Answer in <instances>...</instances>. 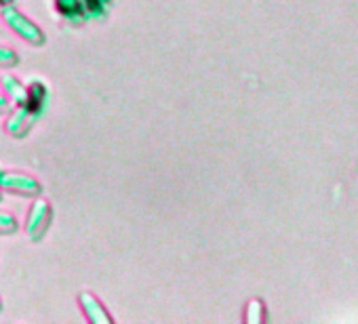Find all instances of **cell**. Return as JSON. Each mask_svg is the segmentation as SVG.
Here are the masks:
<instances>
[{"label": "cell", "instance_id": "cell-11", "mask_svg": "<svg viewBox=\"0 0 358 324\" xmlns=\"http://www.w3.org/2000/svg\"><path fill=\"white\" fill-rule=\"evenodd\" d=\"M17 230H20V223H17V219H15L11 213L0 211V234L7 236V234H15Z\"/></svg>", "mask_w": 358, "mask_h": 324}, {"label": "cell", "instance_id": "cell-2", "mask_svg": "<svg viewBox=\"0 0 358 324\" xmlns=\"http://www.w3.org/2000/svg\"><path fill=\"white\" fill-rule=\"evenodd\" d=\"M53 223V207L47 200H36L26 217V232L32 242H41Z\"/></svg>", "mask_w": 358, "mask_h": 324}, {"label": "cell", "instance_id": "cell-1", "mask_svg": "<svg viewBox=\"0 0 358 324\" xmlns=\"http://www.w3.org/2000/svg\"><path fill=\"white\" fill-rule=\"evenodd\" d=\"M3 20H5V24H7L20 38H24L26 43L34 45V47H43V45L47 43L45 32H43L30 17H26L17 7H13V5L3 7Z\"/></svg>", "mask_w": 358, "mask_h": 324}, {"label": "cell", "instance_id": "cell-7", "mask_svg": "<svg viewBox=\"0 0 358 324\" xmlns=\"http://www.w3.org/2000/svg\"><path fill=\"white\" fill-rule=\"evenodd\" d=\"M3 82V89H5V95L11 99V103L15 105H26V99H28V87L13 74H5L0 78Z\"/></svg>", "mask_w": 358, "mask_h": 324}, {"label": "cell", "instance_id": "cell-5", "mask_svg": "<svg viewBox=\"0 0 358 324\" xmlns=\"http://www.w3.org/2000/svg\"><path fill=\"white\" fill-rule=\"evenodd\" d=\"M36 120H38V118H36L26 105H17V108L9 114V118H7V131H9V135H13L15 139H24V137L32 131V126H34Z\"/></svg>", "mask_w": 358, "mask_h": 324}, {"label": "cell", "instance_id": "cell-4", "mask_svg": "<svg viewBox=\"0 0 358 324\" xmlns=\"http://www.w3.org/2000/svg\"><path fill=\"white\" fill-rule=\"evenodd\" d=\"M26 87H28L26 108H28L36 118H41V116L47 112V105H49V97H51L49 87H47L43 80H38V78H32Z\"/></svg>", "mask_w": 358, "mask_h": 324}, {"label": "cell", "instance_id": "cell-15", "mask_svg": "<svg viewBox=\"0 0 358 324\" xmlns=\"http://www.w3.org/2000/svg\"><path fill=\"white\" fill-rule=\"evenodd\" d=\"M0 198H3V190H0Z\"/></svg>", "mask_w": 358, "mask_h": 324}, {"label": "cell", "instance_id": "cell-16", "mask_svg": "<svg viewBox=\"0 0 358 324\" xmlns=\"http://www.w3.org/2000/svg\"><path fill=\"white\" fill-rule=\"evenodd\" d=\"M0 309H3V301H0Z\"/></svg>", "mask_w": 358, "mask_h": 324}, {"label": "cell", "instance_id": "cell-14", "mask_svg": "<svg viewBox=\"0 0 358 324\" xmlns=\"http://www.w3.org/2000/svg\"><path fill=\"white\" fill-rule=\"evenodd\" d=\"M15 3V0H0V9H3V7H9V5H13Z\"/></svg>", "mask_w": 358, "mask_h": 324}, {"label": "cell", "instance_id": "cell-9", "mask_svg": "<svg viewBox=\"0 0 358 324\" xmlns=\"http://www.w3.org/2000/svg\"><path fill=\"white\" fill-rule=\"evenodd\" d=\"M80 3H83L87 22L89 20H103L112 7V0H80Z\"/></svg>", "mask_w": 358, "mask_h": 324}, {"label": "cell", "instance_id": "cell-10", "mask_svg": "<svg viewBox=\"0 0 358 324\" xmlns=\"http://www.w3.org/2000/svg\"><path fill=\"white\" fill-rule=\"evenodd\" d=\"M245 320L249 324H259L266 320V314H264V303L259 299H251L249 305H247V314H245Z\"/></svg>", "mask_w": 358, "mask_h": 324}, {"label": "cell", "instance_id": "cell-6", "mask_svg": "<svg viewBox=\"0 0 358 324\" xmlns=\"http://www.w3.org/2000/svg\"><path fill=\"white\" fill-rule=\"evenodd\" d=\"M78 303H80V309H83V314L87 316L89 322H93V324H112L114 322V318L108 314L106 305L95 295L80 293L78 295Z\"/></svg>", "mask_w": 358, "mask_h": 324}, {"label": "cell", "instance_id": "cell-12", "mask_svg": "<svg viewBox=\"0 0 358 324\" xmlns=\"http://www.w3.org/2000/svg\"><path fill=\"white\" fill-rule=\"evenodd\" d=\"M20 64V55L13 49L7 47H0V68L3 70H11Z\"/></svg>", "mask_w": 358, "mask_h": 324}, {"label": "cell", "instance_id": "cell-13", "mask_svg": "<svg viewBox=\"0 0 358 324\" xmlns=\"http://www.w3.org/2000/svg\"><path fill=\"white\" fill-rule=\"evenodd\" d=\"M11 99L7 97V95H0V114H7V112H11Z\"/></svg>", "mask_w": 358, "mask_h": 324}, {"label": "cell", "instance_id": "cell-8", "mask_svg": "<svg viewBox=\"0 0 358 324\" xmlns=\"http://www.w3.org/2000/svg\"><path fill=\"white\" fill-rule=\"evenodd\" d=\"M55 7H57L59 15H62L68 24L80 26V24L87 22L85 9H83V3H80V0H55Z\"/></svg>", "mask_w": 358, "mask_h": 324}, {"label": "cell", "instance_id": "cell-3", "mask_svg": "<svg viewBox=\"0 0 358 324\" xmlns=\"http://www.w3.org/2000/svg\"><path fill=\"white\" fill-rule=\"evenodd\" d=\"M0 190L9 194L28 196V198H36L43 192L41 184L34 177L26 173H17V171H0Z\"/></svg>", "mask_w": 358, "mask_h": 324}]
</instances>
